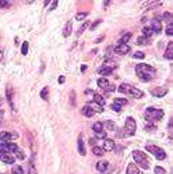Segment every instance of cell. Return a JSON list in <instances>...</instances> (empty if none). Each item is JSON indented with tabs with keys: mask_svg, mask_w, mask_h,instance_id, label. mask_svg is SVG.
Listing matches in <instances>:
<instances>
[{
	"mask_svg": "<svg viewBox=\"0 0 173 174\" xmlns=\"http://www.w3.org/2000/svg\"><path fill=\"white\" fill-rule=\"evenodd\" d=\"M145 57V55L142 52H136L134 53V59H144Z\"/></svg>",
	"mask_w": 173,
	"mask_h": 174,
	"instance_id": "44",
	"label": "cell"
},
{
	"mask_svg": "<svg viewBox=\"0 0 173 174\" xmlns=\"http://www.w3.org/2000/svg\"><path fill=\"white\" fill-rule=\"evenodd\" d=\"M94 102H95L96 104H99V106L105 107V98H103L102 95L95 94V92H94Z\"/></svg>",
	"mask_w": 173,
	"mask_h": 174,
	"instance_id": "23",
	"label": "cell"
},
{
	"mask_svg": "<svg viewBox=\"0 0 173 174\" xmlns=\"http://www.w3.org/2000/svg\"><path fill=\"white\" fill-rule=\"evenodd\" d=\"M155 174H166V170L163 169V167H161V166H156L155 167Z\"/></svg>",
	"mask_w": 173,
	"mask_h": 174,
	"instance_id": "39",
	"label": "cell"
},
{
	"mask_svg": "<svg viewBox=\"0 0 173 174\" xmlns=\"http://www.w3.org/2000/svg\"><path fill=\"white\" fill-rule=\"evenodd\" d=\"M150 28L152 29L154 34H161V31H162V21H161V17H155V18H152Z\"/></svg>",
	"mask_w": 173,
	"mask_h": 174,
	"instance_id": "10",
	"label": "cell"
},
{
	"mask_svg": "<svg viewBox=\"0 0 173 174\" xmlns=\"http://www.w3.org/2000/svg\"><path fill=\"white\" fill-rule=\"evenodd\" d=\"M92 130H94L95 133H96L101 138H103V139L106 138V134L103 133V125H102V123H95L94 127H92Z\"/></svg>",
	"mask_w": 173,
	"mask_h": 174,
	"instance_id": "14",
	"label": "cell"
},
{
	"mask_svg": "<svg viewBox=\"0 0 173 174\" xmlns=\"http://www.w3.org/2000/svg\"><path fill=\"white\" fill-rule=\"evenodd\" d=\"M126 174H140L138 167L136 166V163H130L129 166H127V173Z\"/></svg>",
	"mask_w": 173,
	"mask_h": 174,
	"instance_id": "24",
	"label": "cell"
},
{
	"mask_svg": "<svg viewBox=\"0 0 173 174\" xmlns=\"http://www.w3.org/2000/svg\"><path fill=\"white\" fill-rule=\"evenodd\" d=\"M130 38H131V34H130V32H127V34H124L123 36L120 38V43H123V45H127V42L130 41Z\"/></svg>",
	"mask_w": 173,
	"mask_h": 174,
	"instance_id": "33",
	"label": "cell"
},
{
	"mask_svg": "<svg viewBox=\"0 0 173 174\" xmlns=\"http://www.w3.org/2000/svg\"><path fill=\"white\" fill-rule=\"evenodd\" d=\"M14 155H17V157H18V159H24V157H25V155H24V152H21V151H20V149H17V151L14 152Z\"/></svg>",
	"mask_w": 173,
	"mask_h": 174,
	"instance_id": "43",
	"label": "cell"
},
{
	"mask_svg": "<svg viewBox=\"0 0 173 174\" xmlns=\"http://www.w3.org/2000/svg\"><path fill=\"white\" fill-rule=\"evenodd\" d=\"M129 52H130V46H129V45L119 43L117 46L115 47V53H117V55H127Z\"/></svg>",
	"mask_w": 173,
	"mask_h": 174,
	"instance_id": "13",
	"label": "cell"
},
{
	"mask_svg": "<svg viewBox=\"0 0 173 174\" xmlns=\"http://www.w3.org/2000/svg\"><path fill=\"white\" fill-rule=\"evenodd\" d=\"M162 20H165L166 22H168V25H169V24H172V14L171 13H165V14H163V18H161V21H162Z\"/></svg>",
	"mask_w": 173,
	"mask_h": 174,
	"instance_id": "36",
	"label": "cell"
},
{
	"mask_svg": "<svg viewBox=\"0 0 173 174\" xmlns=\"http://www.w3.org/2000/svg\"><path fill=\"white\" fill-rule=\"evenodd\" d=\"M151 94L154 95V96H156V98H162V96H165L166 94H168V88H165V86H158V88H154L151 91Z\"/></svg>",
	"mask_w": 173,
	"mask_h": 174,
	"instance_id": "12",
	"label": "cell"
},
{
	"mask_svg": "<svg viewBox=\"0 0 173 174\" xmlns=\"http://www.w3.org/2000/svg\"><path fill=\"white\" fill-rule=\"evenodd\" d=\"M113 148H115V141L105 138L103 139V151H112Z\"/></svg>",
	"mask_w": 173,
	"mask_h": 174,
	"instance_id": "18",
	"label": "cell"
},
{
	"mask_svg": "<svg viewBox=\"0 0 173 174\" xmlns=\"http://www.w3.org/2000/svg\"><path fill=\"white\" fill-rule=\"evenodd\" d=\"M2 60H3V49L0 47V61H2Z\"/></svg>",
	"mask_w": 173,
	"mask_h": 174,
	"instance_id": "53",
	"label": "cell"
},
{
	"mask_svg": "<svg viewBox=\"0 0 173 174\" xmlns=\"http://www.w3.org/2000/svg\"><path fill=\"white\" fill-rule=\"evenodd\" d=\"M103 39H105V36H99V38H98V39H96V41H95V42H96V43H101V42H102Z\"/></svg>",
	"mask_w": 173,
	"mask_h": 174,
	"instance_id": "51",
	"label": "cell"
},
{
	"mask_svg": "<svg viewBox=\"0 0 173 174\" xmlns=\"http://www.w3.org/2000/svg\"><path fill=\"white\" fill-rule=\"evenodd\" d=\"M10 4H11L10 2H3V0H0V8H8Z\"/></svg>",
	"mask_w": 173,
	"mask_h": 174,
	"instance_id": "42",
	"label": "cell"
},
{
	"mask_svg": "<svg viewBox=\"0 0 173 174\" xmlns=\"http://www.w3.org/2000/svg\"><path fill=\"white\" fill-rule=\"evenodd\" d=\"M155 128H156V127H155L154 124H147V125H145V130H147V131H155Z\"/></svg>",
	"mask_w": 173,
	"mask_h": 174,
	"instance_id": "46",
	"label": "cell"
},
{
	"mask_svg": "<svg viewBox=\"0 0 173 174\" xmlns=\"http://www.w3.org/2000/svg\"><path fill=\"white\" fill-rule=\"evenodd\" d=\"M133 157H134V162H136V163L138 164L141 169H144V170L150 169V160H148L147 155H145L144 152H141V151H134V152H133Z\"/></svg>",
	"mask_w": 173,
	"mask_h": 174,
	"instance_id": "3",
	"label": "cell"
},
{
	"mask_svg": "<svg viewBox=\"0 0 173 174\" xmlns=\"http://www.w3.org/2000/svg\"><path fill=\"white\" fill-rule=\"evenodd\" d=\"M99 22H101V21H96V22H95V24H92V25H91V29H92V31H94V29H95V27H96Z\"/></svg>",
	"mask_w": 173,
	"mask_h": 174,
	"instance_id": "52",
	"label": "cell"
},
{
	"mask_svg": "<svg viewBox=\"0 0 173 174\" xmlns=\"http://www.w3.org/2000/svg\"><path fill=\"white\" fill-rule=\"evenodd\" d=\"M28 166H29V169H28L29 174H37V170H35V155H32L31 160H29V163H28Z\"/></svg>",
	"mask_w": 173,
	"mask_h": 174,
	"instance_id": "25",
	"label": "cell"
},
{
	"mask_svg": "<svg viewBox=\"0 0 173 174\" xmlns=\"http://www.w3.org/2000/svg\"><path fill=\"white\" fill-rule=\"evenodd\" d=\"M86 27H89V22H88V21H85V22L81 25V28H80V31L77 32V36H81V34H82V32H84V29L86 28Z\"/></svg>",
	"mask_w": 173,
	"mask_h": 174,
	"instance_id": "37",
	"label": "cell"
},
{
	"mask_svg": "<svg viewBox=\"0 0 173 174\" xmlns=\"http://www.w3.org/2000/svg\"><path fill=\"white\" fill-rule=\"evenodd\" d=\"M165 59L173 60V42H169L168 46H166V50H165Z\"/></svg>",
	"mask_w": 173,
	"mask_h": 174,
	"instance_id": "19",
	"label": "cell"
},
{
	"mask_svg": "<svg viewBox=\"0 0 173 174\" xmlns=\"http://www.w3.org/2000/svg\"><path fill=\"white\" fill-rule=\"evenodd\" d=\"M14 43H16V45H18V43H20V41H18V38H16V39H14Z\"/></svg>",
	"mask_w": 173,
	"mask_h": 174,
	"instance_id": "54",
	"label": "cell"
},
{
	"mask_svg": "<svg viewBox=\"0 0 173 174\" xmlns=\"http://www.w3.org/2000/svg\"><path fill=\"white\" fill-rule=\"evenodd\" d=\"M151 43V38H145V36H140L137 39V45H150Z\"/></svg>",
	"mask_w": 173,
	"mask_h": 174,
	"instance_id": "27",
	"label": "cell"
},
{
	"mask_svg": "<svg viewBox=\"0 0 173 174\" xmlns=\"http://www.w3.org/2000/svg\"><path fill=\"white\" fill-rule=\"evenodd\" d=\"M81 113H82V114H84L85 117H92V116H94V112H92V110L89 109L88 106H84V107H82Z\"/></svg>",
	"mask_w": 173,
	"mask_h": 174,
	"instance_id": "30",
	"label": "cell"
},
{
	"mask_svg": "<svg viewBox=\"0 0 173 174\" xmlns=\"http://www.w3.org/2000/svg\"><path fill=\"white\" fill-rule=\"evenodd\" d=\"M57 4H59V2H56V0H55V2H52V3H50L49 10H55V8L57 7Z\"/></svg>",
	"mask_w": 173,
	"mask_h": 174,
	"instance_id": "47",
	"label": "cell"
},
{
	"mask_svg": "<svg viewBox=\"0 0 173 174\" xmlns=\"http://www.w3.org/2000/svg\"><path fill=\"white\" fill-rule=\"evenodd\" d=\"M86 106H88L94 113H102L103 109H105V107H102V106H99V104H96L95 102H92V103H88Z\"/></svg>",
	"mask_w": 173,
	"mask_h": 174,
	"instance_id": "22",
	"label": "cell"
},
{
	"mask_svg": "<svg viewBox=\"0 0 173 174\" xmlns=\"http://www.w3.org/2000/svg\"><path fill=\"white\" fill-rule=\"evenodd\" d=\"M13 174H25V172H24V169L21 166H14L13 167Z\"/></svg>",
	"mask_w": 173,
	"mask_h": 174,
	"instance_id": "35",
	"label": "cell"
},
{
	"mask_svg": "<svg viewBox=\"0 0 173 174\" xmlns=\"http://www.w3.org/2000/svg\"><path fill=\"white\" fill-rule=\"evenodd\" d=\"M0 160L6 164H13L14 162H16V159H14L13 156H10L8 153H3V155H0Z\"/></svg>",
	"mask_w": 173,
	"mask_h": 174,
	"instance_id": "17",
	"label": "cell"
},
{
	"mask_svg": "<svg viewBox=\"0 0 173 174\" xmlns=\"http://www.w3.org/2000/svg\"><path fill=\"white\" fill-rule=\"evenodd\" d=\"M17 137H18L17 133H6V131H3V133H0V143L10 142L11 139H14Z\"/></svg>",
	"mask_w": 173,
	"mask_h": 174,
	"instance_id": "11",
	"label": "cell"
},
{
	"mask_svg": "<svg viewBox=\"0 0 173 174\" xmlns=\"http://www.w3.org/2000/svg\"><path fill=\"white\" fill-rule=\"evenodd\" d=\"M89 145H91V146H96V141H95L94 138H91V139H89Z\"/></svg>",
	"mask_w": 173,
	"mask_h": 174,
	"instance_id": "50",
	"label": "cell"
},
{
	"mask_svg": "<svg viewBox=\"0 0 173 174\" xmlns=\"http://www.w3.org/2000/svg\"><path fill=\"white\" fill-rule=\"evenodd\" d=\"M145 149H147L150 153H152L155 156V157L158 159V160H163V159H166V153L165 151H163L162 148H159V146L156 145H152V143H148L147 146H145Z\"/></svg>",
	"mask_w": 173,
	"mask_h": 174,
	"instance_id": "6",
	"label": "cell"
},
{
	"mask_svg": "<svg viewBox=\"0 0 173 174\" xmlns=\"http://www.w3.org/2000/svg\"><path fill=\"white\" fill-rule=\"evenodd\" d=\"M119 92H121V94L131 95V96L138 98V99H141L142 96H144V92L140 91V89H137V88H134V86L129 85V84H121V85L119 86Z\"/></svg>",
	"mask_w": 173,
	"mask_h": 174,
	"instance_id": "4",
	"label": "cell"
},
{
	"mask_svg": "<svg viewBox=\"0 0 173 174\" xmlns=\"http://www.w3.org/2000/svg\"><path fill=\"white\" fill-rule=\"evenodd\" d=\"M116 67H117V63H116L113 59H108V60L103 61L102 67L98 68V74H101V75H110Z\"/></svg>",
	"mask_w": 173,
	"mask_h": 174,
	"instance_id": "5",
	"label": "cell"
},
{
	"mask_svg": "<svg viewBox=\"0 0 173 174\" xmlns=\"http://www.w3.org/2000/svg\"><path fill=\"white\" fill-rule=\"evenodd\" d=\"M41 98H42L43 100H47V99H49V88H47V86H45L42 91H41Z\"/></svg>",
	"mask_w": 173,
	"mask_h": 174,
	"instance_id": "31",
	"label": "cell"
},
{
	"mask_svg": "<svg viewBox=\"0 0 173 174\" xmlns=\"http://www.w3.org/2000/svg\"><path fill=\"white\" fill-rule=\"evenodd\" d=\"M159 6H162V3H161V2H155V3H151V6L148 8L151 10V8H156V7H159Z\"/></svg>",
	"mask_w": 173,
	"mask_h": 174,
	"instance_id": "45",
	"label": "cell"
},
{
	"mask_svg": "<svg viewBox=\"0 0 173 174\" xmlns=\"http://www.w3.org/2000/svg\"><path fill=\"white\" fill-rule=\"evenodd\" d=\"M163 116H165V113H163L162 109H156V107H148L147 110H145V118L148 120V121H161V120L163 118Z\"/></svg>",
	"mask_w": 173,
	"mask_h": 174,
	"instance_id": "2",
	"label": "cell"
},
{
	"mask_svg": "<svg viewBox=\"0 0 173 174\" xmlns=\"http://www.w3.org/2000/svg\"><path fill=\"white\" fill-rule=\"evenodd\" d=\"M136 130H137V123L136 120L133 118V117H127L126 120V124H124V133H126V135H134L136 134Z\"/></svg>",
	"mask_w": 173,
	"mask_h": 174,
	"instance_id": "7",
	"label": "cell"
},
{
	"mask_svg": "<svg viewBox=\"0 0 173 174\" xmlns=\"http://www.w3.org/2000/svg\"><path fill=\"white\" fill-rule=\"evenodd\" d=\"M108 167H109V162L108 160H99L96 163V169H98V172H101V173H105Z\"/></svg>",
	"mask_w": 173,
	"mask_h": 174,
	"instance_id": "16",
	"label": "cell"
},
{
	"mask_svg": "<svg viewBox=\"0 0 173 174\" xmlns=\"http://www.w3.org/2000/svg\"><path fill=\"white\" fill-rule=\"evenodd\" d=\"M86 16H88V13H86V11H84V13H78V14H77L76 18L78 20V21H81V20H84Z\"/></svg>",
	"mask_w": 173,
	"mask_h": 174,
	"instance_id": "41",
	"label": "cell"
},
{
	"mask_svg": "<svg viewBox=\"0 0 173 174\" xmlns=\"http://www.w3.org/2000/svg\"><path fill=\"white\" fill-rule=\"evenodd\" d=\"M136 73H137V77L140 78L141 81L144 82H150L151 80L155 78V68L152 65H148L145 63H140V64L136 65Z\"/></svg>",
	"mask_w": 173,
	"mask_h": 174,
	"instance_id": "1",
	"label": "cell"
},
{
	"mask_svg": "<svg viewBox=\"0 0 173 174\" xmlns=\"http://www.w3.org/2000/svg\"><path fill=\"white\" fill-rule=\"evenodd\" d=\"M142 36H145V38H151L152 35H154V32H152V29L150 28V27H144V28H142Z\"/></svg>",
	"mask_w": 173,
	"mask_h": 174,
	"instance_id": "29",
	"label": "cell"
},
{
	"mask_svg": "<svg viewBox=\"0 0 173 174\" xmlns=\"http://www.w3.org/2000/svg\"><path fill=\"white\" fill-rule=\"evenodd\" d=\"M59 84H64V81H66V77L64 75H60V77H59Z\"/></svg>",
	"mask_w": 173,
	"mask_h": 174,
	"instance_id": "49",
	"label": "cell"
},
{
	"mask_svg": "<svg viewBox=\"0 0 173 174\" xmlns=\"http://www.w3.org/2000/svg\"><path fill=\"white\" fill-rule=\"evenodd\" d=\"M78 153L81 156H85V146H84V139H82V134L78 135Z\"/></svg>",
	"mask_w": 173,
	"mask_h": 174,
	"instance_id": "20",
	"label": "cell"
},
{
	"mask_svg": "<svg viewBox=\"0 0 173 174\" xmlns=\"http://www.w3.org/2000/svg\"><path fill=\"white\" fill-rule=\"evenodd\" d=\"M18 149V146L13 142H6V143H0V155L3 153H8V152H16Z\"/></svg>",
	"mask_w": 173,
	"mask_h": 174,
	"instance_id": "9",
	"label": "cell"
},
{
	"mask_svg": "<svg viewBox=\"0 0 173 174\" xmlns=\"http://www.w3.org/2000/svg\"><path fill=\"white\" fill-rule=\"evenodd\" d=\"M6 98H7L8 104L11 106V109L14 110V103H13V88L11 85H7V89H6Z\"/></svg>",
	"mask_w": 173,
	"mask_h": 174,
	"instance_id": "15",
	"label": "cell"
},
{
	"mask_svg": "<svg viewBox=\"0 0 173 174\" xmlns=\"http://www.w3.org/2000/svg\"><path fill=\"white\" fill-rule=\"evenodd\" d=\"M102 125H103V128H108L109 131H115L116 130V123L115 121H110V120L102 123Z\"/></svg>",
	"mask_w": 173,
	"mask_h": 174,
	"instance_id": "26",
	"label": "cell"
},
{
	"mask_svg": "<svg viewBox=\"0 0 173 174\" xmlns=\"http://www.w3.org/2000/svg\"><path fill=\"white\" fill-rule=\"evenodd\" d=\"M86 70V65H81V71H85Z\"/></svg>",
	"mask_w": 173,
	"mask_h": 174,
	"instance_id": "55",
	"label": "cell"
},
{
	"mask_svg": "<svg viewBox=\"0 0 173 174\" xmlns=\"http://www.w3.org/2000/svg\"><path fill=\"white\" fill-rule=\"evenodd\" d=\"M92 153L96 155V156H102L105 153V151H103V148H101V146H92Z\"/></svg>",
	"mask_w": 173,
	"mask_h": 174,
	"instance_id": "28",
	"label": "cell"
},
{
	"mask_svg": "<svg viewBox=\"0 0 173 174\" xmlns=\"http://www.w3.org/2000/svg\"><path fill=\"white\" fill-rule=\"evenodd\" d=\"M165 32H166V35H168V36H172V35H173V24H169V25L166 27Z\"/></svg>",
	"mask_w": 173,
	"mask_h": 174,
	"instance_id": "38",
	"label": "cell"
},
{
	"mask_svg": "<svg viewBox=\"0 0 173 174\" xmlns=\"http://www.w3.org/2000/svg\"><path fill=\"white\" fill-rule=\"evenodd\" d=\"M71 31H73V22H71V21H67V22H66V25H64V29H63V36L64 38L70 36Z\"/></svg>",
	"mask_w": 173,
	"mask_h": 174,
	"instance_id": "21",
	"label": "cell"
},
{
	"mask_svg": "<svg viewBox=\"0 0 173 174\" xmlns=\"http://www.w3.org/2000/svg\"><path fill=\"white\" fill-rule=\"evenodd\" d=\"M112 109L115 110V112H117V113H119V112H120V110H121V107H120V106H117V104H115V103H113Z\"/></svg>",
	"mask_w": 173,
	"mask_h": 174,
	"instance_id": "48",
	"label": "cell"
},
{
	"mask_svg": "<svg viewBox=\"0 0 173 174\" xmlns=\"http://www.w3.org/2000/svg\"><path fill=\"white\" fill-rule=\"evenodd\" d=\"M70 103H71V107H76V91L70 92Z\"/></svg>",
	"mask_w": 173,
	"mask_h": 174,
	"instance_id": "34",
	"label": "cell"
},
{
	"mask_svg": "<svg viewBox=\"0 0 173 174\" xmlns=\"http://www.w3.org/2000/svg\"><path fill=\"white\" fill-rule=\"evenodd\" d=\"M113 103H115V104H117V106H124V104H127V99L116 98L115 100H113Z\"/></svg>",
	"mask_w": 173,
	"mask_h": 174,
	"instance_id": "32",
	"label": "cell"
},
{
	"mask_svg": "<svg viewBox=\"0 0 173 174\" xmlns=\"http://www.w3.org/2000/svg\"><path fill=\"white\" fill-rule=\"evenodd\" d=\"M21 53H22L24 56L28 53V42H24V43H22V46H21Z\"/></svg>",
	"mask_w": 173,
	"mask_h": 174,
	"instance_id": "40",
	"label": "cell"
},
{
	"mask_svg": "<svg viewBox=\"0 0 173 174\" xmlns=\"http://www.w3.org/2000/svg\"><path fill=\"white\" fill-rule=\"evenodd\" d=\"M96 84L99 88H102L103 91H106V92H113L116 89V86L113 85V84H110L106 78H99V80L96 81Z\"/></svg>",
	"mask_w": 173,
	"mask_h": 174,
	"instance_id": "8",
	"label": "cell"
}]
</instances>
